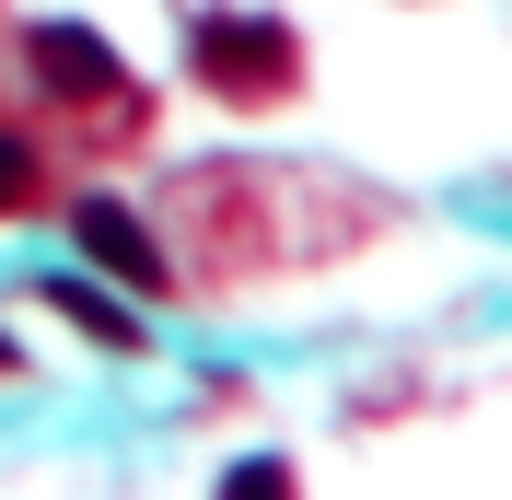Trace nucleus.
Returning a JSON list of instances; mask_svg holds the SVG:
<instances>
[{"mask_svg":"<svg viewBox=\"0 0 512 500\" xmlns=\"http://www.w3.org/2000/svg\"><path fill=\"white\" fill-rule=\"evenodd\" d=\"M187 70L222 105H280L291 82H303V35H291L280 12H198L187 24Z\"/></svg>","mask_w":512,"mask_h":500,"instance_id":"obj_1","label":"nucleus"},{"mask_svg":"<svg viewBox=\"0 0 512 500\" xmlns=\"http://www.w3.org/2000/svg\"><path fill=\"white\" fill-rule=\"evenodd\" d=\"M70 245L94 256L105 280H128V291H163V280H175V256L152 245V221L128 210V198H105V187H82V198H70Z\"/></svg>","mask_w":512,"mask_h":500,"instance_id":"obj_2","label":"nucleus"},{"mask_svg":"<svg viewBox=\"0 0 512 500\" xmlns=\"http://www.w3.org/2000/svg\"><path fill=\"white\" fill-rule=\"evenodd\" d=\"M222 489H233V500H280L291 466H280V454H245V466H222Z\"/></svg>","mask_w":512,"mask_h":500,"instance_id":"obj_5","label":"nucleus"},{"mask_svg":"<svg viewBox=\"0 0 512 500\" xmlns=\"http://www.w3.org/2000/svg\"><path fill=\"white\" fill-rule=\"evenodd\" d=\"M47 314H70V326H82V338H105V349H140V314H128L117 291H94L82 268H59V280H47Z\"/></svg>","mask_w":512,"mask_h":500,"instance_id":"obj_4","label":"nucleus"},{"mask_svg":"<svg viewBox=\"0 0 512 500\" xmlns=\"http://www.w3.org/2000/svg\"><path fill=\"white\" fill-rule=\"evenodd\" d=\"M0 373H12V338H0Z\"/></svg>","mask_w":512,"mask_h":500,"instance_id":"obj_7","label":"nucleus"},{"mask_svg":"<svg viewBox=\"0 0 512 500\" xmlns=\"http://www.w3.org/2000/svg\"><path fill=\"white\" fill-rule=\"evenodd\" d=\"M24 70H35V94H59V105H117L128 94L117 47L94 24H24Z\"/></svg>","mask_w":512,"mask_h":500,"instance_id":"obj_3","label":"nucleus"},{"mask_svg":"<svg viewBox=\"0 0 512 500\" xmlns=\"http://www.w3.org/2000/svg\"><path fill=\"white\" fill-rule=\"evenodd\" d=\"M24 198H35V140L0 128V210H24Z\"/></svg>","mask_w":512,"mask_h":500,"instance_id":"obj_6","label":"nucleus"}]
</instances>
